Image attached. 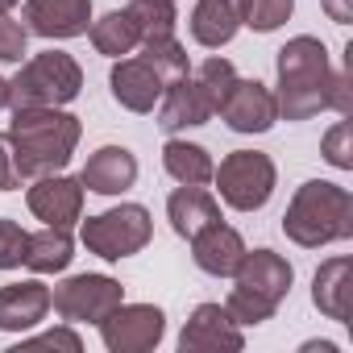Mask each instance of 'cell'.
<instances>
[{
	"label": "cell",
	"instance_id": "16",
	"mask_svg": "<svg viewBox=\"0 0 353 353\" xmlns=\"http://www.w3.org/2000/svg\"><path fill=\"white\" fill-rule=\"evenodd\" d=\"M75 179L83 183V192L125 196L137 183V158L125 145H100L96 154H88V162H83V170L75 174Z\"/></svg>",
	"mask_w": 353,
	"mask_h": 353
},
{
	"label": "cell",
	"instance_id": "8",
	"mask_svg": "<svg viewBox=\"0 0 353 353\" xmlns=\"http://www.w3.org/2000/svg\"><path fill=\"white\" fill-rule=\"evenodd\" d=\"M96 328L108 353H150L166 336V312L154 303H117Z\"/></svg>",
	"mask_w": 353,
	"mask_h": 353
},
{
	"label": "cell",
	"instance_id": "32",
	"mask_svg": "<svg viewBox=\"0 0 353 353\" xmlns=\"http://www.w3.org/2000/svg\"><path fill=\"white\" fill-rule=\"evenodd\" d=\"M328 108H332L336 117H349V112H353V79H349L345 67L332 71V79H328Z\"/></svg>",
	"mask_w": 353,
	"mask_h": 353
},
{
	"label": "cell",
	"instance_id": "11",
	"mask_svg": "<svg viewBox=\"0 0 353 353\" xmlns=\"http://www.w3.org/2000/svg\"><path fill=\"white\" fill-rule=\"evenodd\" d=\"M21 26L50 42L83 38L92 26V0H26Z\"/></svg>",
	"mask_w": 353,
	"mask_h": 353
},
{
	"label": "cell",
	"instance_id": "12",
	"mask_svg": "<svg viewBox=\"0 0 353 353\" xmlns=\"http://www.w3.org/2000/svg\"><path fill=\"white\" fill-rule=\"evenodd\" d=\"M162 88H166V83L158 79V71H154L141 54H125V59H117L112 71H108V92H112V100H117L125 112H137V117H145V112L158 108Z\"/></svg>",
	"mask_w": 353,
	"mask_h": 353
},
{
	"label": "cell",
	"instance_id": "6",
	"mask_svg": "<svg viewBox=\"0 0 353 353\" xmlns=\"http://www.w3.org/2000/svg\"><path fill=\"white\" fill-rule=\"evenodd\" d=\"M212 183L221 192V204H229L233 212H258L279 188V166L262 150H233L212 170Z\"/></svg>",
	"mask_w": 353,
	"mask_h": 353
},
{
	"label": "cell",
	"instance_id": "5",
	"mask_svg": "<svg viewBox=\"0 0 353 353\" xmlns=\"http://www.w3.org/2000/svg\"><path fill=\"white\" fill-rule=\"evenodd\" d=\"M154 237V216L145 204H117L108 212H96L79 225V241L88 254L104 258V262H121L133 258L150 245Z\"/></svg>",
	"mask_w": 353,
	"mask_h": 353
},
{
	"label": "cell",
	"instance_id": "20",
	"mask_svg": "<svg viewBox=\"0 0 353 353\" xmlns=\"http://www.w3.org/2000/svg\"><path fill=\"white\" fill-rule=\"evenodd\" d=\"M166 221H170V229L179 233L183 241H192L200 229H208V225L221 221V200H216L208 188H188V183H179V188L166 196Z\"/></svg>",
	"mask_w": 353,
	"mask_h": 353
},
{
	"label": "cell",
	"instance_id": "19",
	"mask_svg": "<svg viewBox=\"0 0 353 353\" xmlns=\"http://www.w3.org/2000/svg\"><path fill=\"white\" fill-rule=\"evenodd\" d=\"M188 245H192V262L204 274H212V279H233V270H237V262L245 254V237L233 225H225V221L200 229Z\"/></svg>",
	"mask_w": 353,
	"mask_h": 353
},
{
	"label": "cell",
	"instance_id": "26",
	"mask_svg": "<svg viewBox=\"0 0 353 353\" xmlns=\"http://www.w3.org/2000/svg\"><path fill=\"white\" fill-rule=\"evenodd\" d=\"M129 17L137 21V34L141 42L150 38H170L174 26H179V13H174V5H166V0H129Z\"/></svg>",
	"mask_w": 353,
	"mask_h": 353
},
{
	"label": "cell",
	"instance_id": "22",
	"mask_svg": "<svg viewBox=\"0 0 353 353\" xmlns=\"http://www.w3.org/2000/svg\"><path fill=\"white\" fill-rule=\"evenodd\" d=\"M162 170L170 174L174 183H188V188H208L212 183V170H216V158L200 145V141H188V137H174L162 145Z\"/></svg>",
	"mask_w": 353,
	"mask_h": 353
},
{
	"label": "cell",
	"instance_id": "25",
	"mask_svg": "<svg viewBox=\"0 0 353 353\" xmlns=\"http://www.w3.org/2000/svg\"><path fill=\"white\" fill-rule=\"evenodd\" d=\"M137 50H141V59L158 71V79H162V83L183 79V75L192 71V63H188V46L174 38V34H170V38H150V42H141Z\"/></svg>",
	"mask_w": 353,
	"mask_h": 353
},
{
	"label": "cell",
	"instance_id": "28",
	"mask_svg": "<svg viewBox=\"0 0 353 353\" xmlns=\"http://www.w3.org/2000/svg\"><path fill=\"white\" fill-rule=\"evenodd\" d=\"M295 0H245V26L254 34H274L291 21Z\"/></svg>",
	"mask_w": 353,
	"mask_h": 353
},
{
	"label": "cell",
	"instance_id": "18",
	"mask_svg": "<svg viewBox=\"0 0 353 353\" xmlns=\"http://www.w3.org/2000/svg\"><path fill=\"white\" fill-rule=\"evenodd\" d=\"M46 316H50V287L42 279L0 287V332H30Z\"/></svg>",
	"mask_w": 353,
	"mask_h": 353
},
{
	"label": "cell",
	"instance_id": "17",
	"mask_svg": "<svg viewBox=\"0 0 353 353\" xmlns=\"http://www.w3.org/2000/svg\"><path fill=\"white\" fill-rule=\"evenodd\" d=\"M241 26H245V0H196V9L188 17L192 42L204 50L229 46Z\"/></svg>",
	"mask_w": 353,
	"mask_h": 353
},
{
	"label": "cell",
	"instance_id": "27",
	"mask_svg": "<svg viewBox=\"0 0 353 353\" xmlns=\"http://www.w3.org/2000/svg\"><path fill=\"white\" fill-rule=\"evenodd\" d=\"M192 79L200 83V92L208 96V104H212V108L221 112V104H225V96L233 92V83H237L241 75H237V67H233L229 59H221V54H212V59H204V63H200V67L192 71Z\"/></svg>",
	"mask_w": 353,
	"mask_h": 353
},
{
	"label": "cell",
	"instance_id": "7",
	"mask_svg": "<svg viewBox=\"0 0 353 353\" xmlns=\"http://www.w3.org/2000/svg\"><path fill=\"white\" fill-rule=\"evenodd\" d=\"M117 303H125V287L112 274H71L50 287V307L63 324H100Z\"/></svg>",
	"mask_w": 353,
	"mask_h": 353
},
{
	"label": "cell",
	"instance_id": "3",
	"mask_svg": "<svg viewBox=\"0 0 353 353\" xmlns=\"http://www.w3.org/2000/svg\"><path fill=\"white\" fill-rule=\"evenodd\" d=\"M283 233L299 250H320L353 237V196L341 183L328 179H307L295 188L287 212H283Z\"/></svg>",
	"mask_w": 353,
	"mask_h": 353
},
{
	"label": "cell",
	"instance_id": "14",
	"mask_svg": "<svg viewBox=\"0 0 353 353\" xmlns=\"http://www.w3.org/2000/svg\"><path fill=\"white\" fill-rule=\"evenodd\" d=\"M158 129L162 133H183V129H200L216 117V108L208 104V96L200 92V83L192 79V71L183 79H170L162 88V100H158Z\"/></svg>",
	"mask_w": 353,
	"mask_h": 353
},
{
	"label": "cell",
	"instance_id": "39",
	"mask_svg": "<svg viewBox=\"0 0 353 353\" xmlns=\"http://www.w3.org/2000/svg\"><path fill=\"white\" fill-rule=\"evenodd\" d=\"M166 5H179V0H166Z\"/></svg>",
	"mask_w": 353,
	"mask_h": 353
},
{
	"label": "cell",
	"instance_id": "21",
	"mask_svg": "<svg viewBox=\"0 0 353 353\" xmlns=\"http://www.w3.org/2000/svg\"><path fill=\"white\" fill-rule=\"evenodd\" d=\"M349 287H353V258L349 254L320 262V270L312 274V303L320 307V316L349 324Z\"/></svg>",
	"mask_w": 353,
	"mask_h": 353
},
{
	"label": "cell",
	"instance_id": "38",
	"mask_svg": "<svg viewBox=\"0 0 353 353\" xmlns=\"http://www.w3.org/2000/svg\"><path fill=\"white\" fill-rule=\"evenodd\" d=\"M21 0H0V13H9V9H17Z\"/></svg>",
	"mask_w": 353,
	"mask_h": 353
},
{
	"label": "cell",
	"instance_id": "29",
	"mask_svg": "<svg viewBox=\"0 0 353 353\" xmlns=\"http://www.w3.org/2000/svg\"><path fill=\"white\" fill-rule=\"evenodd\" d=\"M320 154H324L328 166H336V170H353V125H349L345 117L320 137Z\"/></svg>",
	"mask_w": 353,
	"mask_h": 353
},
{
	"label": "cell",
	"instance_id": "24",
	"mask_svg": "<svg viewBox=\"0 0 353 353\" xmlns=\"http://www.w3.org/2000/svg\"><path fill=\"white\" fill-rule=\"evenodd\" d=\"M88 38L96 46V54L104 59H125L141 46V34H137V21L129 17V9H112L104 17H92L88 26Z\"/></svg>",
	"mask_w": 353,
	"mask_h": 353
},
{
	"label": "cell",
	"instance_id": "33",
	"mask_svg": "<svg viewBox=\"0 0 353 353\" xmlns=\"http://www.w3.org/2000/svg\"><path fill=\"white\" fill-rule=\"evenodd\" d=\"M26 179H21V170H17V154L9 145V133H0V192H17Z\"/></svg>",
	"mask_w": 353,
	"mask_h": 353
},
{
	"label": "cell",
	"instance_id": "13",
	"mask_svg": "<svg viewBox=\"0 0 353 353\" xmlns=\"http://www.w3.org/2000/svg\"><path fill=\"white\" fill-rule=\"evenodd\" d=\"M221 121L233 129V133H270L279 125V104H274V92L258 79H237L233 92L225 96L221 104Z\"/></svg>",
	"mask_w": 353,
	"mask_h": 353
},
{
	"label": "cell",
	"instance_id": "35",
	"mask_svg": "<svg viewBox=\"0 0 353 353\" xmlns=\"http://www.w3.org/2000/svg\"><path fill=\"white\" fill-rule=\"evenodd\" d=\"M320 9H324L328 21H336V26H349V21H353V0H320Z\"/></svg>",
	"mask_w": 353,
	"mask_h": 353
},
{
	"label": "cell",
	"instance_id": "37",
	"mask_svg": "<svg viewBox=\"0 0 353 353\" xmlns=\"http://www.w3.org/2000/svg\"><path fill=\"white\" fill-rule=\"evenodd\" d=\"M0 108H9V79H0Z\"/></svg>",
	"mask_w": 353,
	"mask_h": 353
},
{
	"label": "cell",
	"instance_id": "31",
	"mask_svg": "<svg viewBox=\"0 0 353 353\" xmlns=\"http://www.w3.org/2000/svg\"><path fill=\"white\" fill-rule=\"evenodd\" d=\"M21 262H26V229L0 216V270H17Z\"/></svg>",
	"mask_w": 353,
	"mask_h": 353
},
{
	"label": "cell",
	"instance_id": "2",
	"mask_svg": "<svg viewBox=\"0 0 353 353\" xmlns=\"http://www.w3.org/2000/svg\"><path fill=\"white\" fill-rule=\"evenodd\" d=\"M279 88H274V104H279V121H312L316 112L328 108V79H332V63H328V46L312 34L291 38L279 59Z\"/></svg>",
	"mask_w": 353,
	"mask_h": 353
},
{
	"label": "cell",
	"instance_id": "10",
	"mask_svg": "<svg viewBox=\"0 0 353 353\" xmlns=\"http://www.w3.org/2000/svg\"><path fill=\"white\" fill-rule=\"evenodd\" d=\"M291 283H295V270L283 254L274 250H245L237 270H233V287L250 291L254 299H262L266 307L279 312V303L291 295Z\"/></svg>",
	"mask_w": 353,
	"mask_h": 353
},
{
	"label": "cell",
	"instance_id": "9",
	"mask_svg": "<svg viewBox=\"0 0 353 353\" xmlns=\"http://www.w3.org/2000/svg\"><path fill=\"white\" fill-rule=\"evenodd\" d=\"M26 208H30L42 225L71 229V225L83 216V183L71 179V174H63V170L42 174V179H30V188H26Z\"/></svg>",
	"mask_w": 353,
	"mask_h": 353
},
{
	"label": "cell",
	"instance_id": "1",
	"mask_svg": "<svg viewBox=\"0 0 353 353\" xmlns=\"http://www.w3.org/2000/svg\"><path fill=\"white\" fill-rule=\"evenodd\" d=\"M5 133L17 154L21 179H42V174H54L71 162L83 137V125L67 108H17Z\"/></svg>",
	"mask_w": 353,
	"mask_h": 353
},
{
	"label": "cell",
	"instance_id": "4",
	"mask_svg": "<svg viewBox=\"0 0 353 353\" xmlns=\"http://www.w3.org/2000/svg\"><path fill=\"white\" fill-rule=\"evenodd\" d=\"M83 92V67L67 50H42L9 79V108H63Z\"/></svg>",
	"mask_w": 353,
	"mask_h": 353
},
{
	"label": "cell",
	"instance_id": "30",
	"mask_svg": "<svg viewBox=\"0 0 353 353\" xmlns=\"http://www.w3.org/2000/svg\"><path fill=\"white\" fill-rule=\"evenodd\" d=\"M26 46H30V30L13 13H0V63H21Z\"/></svg>",
	"mask_w": 353,
	"mask_h": 353
},
{
	"label": "cell",
	"instance_id": "23",
	"mask_svg": "<svg viewBox=\"0 0 353 353\" xmlns=\"http://www.w3.org/2000/svg\"><path fill=\"white\" fill-rule=\"evenodd\" d=\"M75 258V237L71 229H54L46 225L42 233H26V262L34 274H63Z\"/></svg>",
	"mask_w": 353,
	"mask_h": 353
},
{
	"label": "cell",
	"instance_id": "15",
	"mask_svg": "<svg viewBox=\"0 0 353 353\" xmlns=\"http://www.w3.org/2000/svg\"><path fill=\"white\" fill-rule=\"evenodd\" d=\"M179 349L183 353H216V349H245V332L233 324V316L225 312V303H200L183 332H179Z\"/></svg>",
	"mask_w": 353,
	"mask_h": 353
},
{
	"label": "cell",
	"instance_id": "34",
	"mask_svg": "<svg viewBox=\"0 0 353 353\" xmlns=\"http://www.w3.org/2000/svg\"><path fill=\"white\" fill-rule=\"evenodd\" d=\"M21 345H46V349H71V353H79L83 349V341H79V332L67 324V328H50V332H38V336H30V341H21Z\"/></svg>",
	"mask_w": 353,
	"mask_h": 353
},
{
	"label": "cell",
	"instance_id": "36",
	"mask_svg": "<svg viewBox=\"0 0 353 353\" xmlns=\"http://www.w3.org/2000/svg\"><path fill=\"white\" fill-rule=\"evenodd\" d=\"M303 353H336L332 341H303Z\"/></svg>",
	"mask_w": 353,
	"mask_h": 353
}]
</instances>
